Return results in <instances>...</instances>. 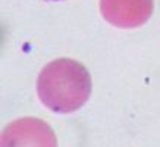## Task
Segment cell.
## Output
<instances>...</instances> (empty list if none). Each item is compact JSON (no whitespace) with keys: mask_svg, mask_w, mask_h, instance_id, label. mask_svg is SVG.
<instances>
[{"mask_svg":"<svg viewBox=\"0 0 160 147\" xmlns=\"http://www.w3.org/2000/svg\"><path fill=\"white\" fill-rule=\"evenodd\" d=\"M40 102L54 113H71L82 108L91 94V77L73 59L47 63L37 78Z\"/></svg>","mask_w":160,"mask_h":147,"instance_id":"cell-1","label":"cell"},{"mask_svg":"<svg viewBox=\"0 0 160 147\" xmlns=\"http://www.w3.org/2000/svg\"><path fill=\"white\" fill-rule=\"evenodd\" d=\"M153 0H100V12L118 28H135L146 24L153 13Z\"/></svg>","mask_w":160,"mask_h":147,"instance_id":"cell-2","label":"cell"},{"mask_svg":"<svg viewBox=\"0 0 160 147\" xmlns=\"http://www.w3.org/2000/svg\"><path fill=\"white\" fill-rule=\"evenodd\" d=\"M3 146H56L54 134L46 122L34 119V118H25L16 122H12L3 131Z\"/></svg>","mask_w":160,"mask_h":147,"instance_id":"cell-3","label":"cell"},{"mask_svg":"<svg viewBox=\"0 0 160 147\" xmlns=\"http://www.w3.org/2000/svg\"><path fill=\"white\" fill-rule=\"evenodd\" d=\"M53 2H58V0H53Z\"/></svg>","mask_w":160,"mask_h":147,"instance_id":"cell-4","label":"cell"}]
</instances>
